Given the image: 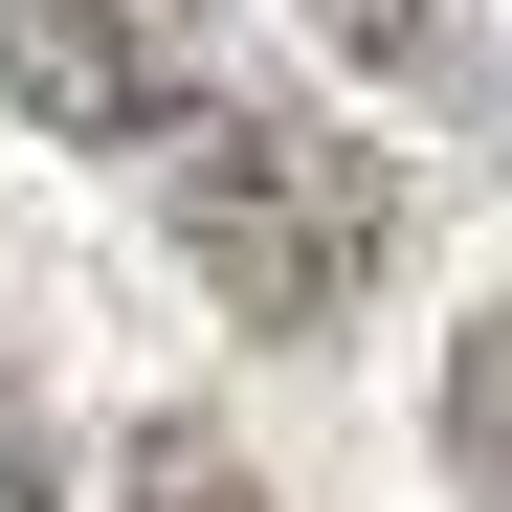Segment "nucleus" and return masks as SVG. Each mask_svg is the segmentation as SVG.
<instances>
[{
    "label": "nucleus",
    "instance_id": "obj_1",
    "mask_svg": "<svg viewBox=\"0 0 512 512\" xmlns=\"http://www.w3.org/2000/svg\"><path fill=\"white\" fill-rule=\"evenodd\" d=\"M156 223H179V268L245 334H334V312L401 268V156H357V134L290 112V90H201L179 134H156Z\"/></svg>",
    "mask_w": 512,
    "mask_h": 512
},
{
    "label": "nucleus",
    "instance_id": "obj_2",
    "mask_svg": "<svg viewBox=\"0 0 512 512\" xmlns=\"http://www.w3.org/2000/svg\"><path fill=\"white\" fill-rule=\"evenodd\" d=\"M223 90V0H0V112H45L67 156H134Z\"/></svg>",
    "mask_w": 512,
    "mask_h": 512
},
{
    "label": "nucleus",
    "instance_id": "obj_3",
    "mask_svg": "<svg viewBox=\"0 0 512 512\" xmlns=\"http://www.w3.org/2000/svg\"><path fill=\"white\" fill-rule=\"evenodd\" d=\"M357 67H401V90H490V0H312Z\"/></svg>",
    "mask_w": 512,
    "mask_h": 512
},
{
    "label": "nucleus",
    "instance_id": "obj_4",
    "mask_svg": "<svg viewBox=\"0 0 512 512\" xmlns=\"http://www.w3.org/2000/svg\"><path fill=\"white\" fill-rule=\"evenodd\" d=\"M446 468H468V512H512V312L446 334Z\"/></svg>",
    "mask_w": 512,
    "mask_h": 512
},
{
    "label": "nucleus",
    "instance_id": "obj_5",
    "mask_svg": "<svg viewBox=\"0 0 512 512\" xmlns=\"http://www.w3.org/2000/svg\"><path fill=\"white\" fill-rule=\"evenodd\" d=\"M134 512H268V468L223 423H134Z\"/></svg>",
    "mask_w": 512,
    "mask_h": 512
},
{
    "label": "nucleus",
    "instance_id": "obj_6",
    "mask_svg": "<svg viewBox=\"0 0 512 512\" xmlns=\"http://www.w3.org/2000/svg\"><path fill=\"white\" fill-rule=\"evenodd\" d=\"M0 512H67V490H45V423H23V379H0Z\"/></svg>",
    "mask_w": 512,
    "mask_h": 512
}]
</instances>
